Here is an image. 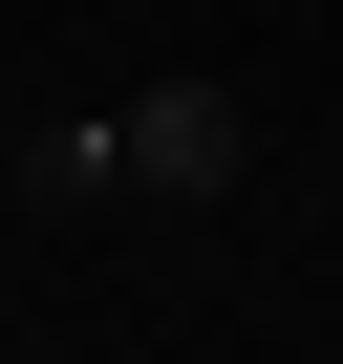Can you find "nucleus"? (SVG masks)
Returning a JSON list of instances; mask_svg holds the SVG:
<instances>
[{
    "instance_id": "nucleus-1",
    "label": "nucleus",
    "mask_w": 343,
    "mask_h": 364,
    "mask_svg": "<svg viewBox=\"0 0 343 364\" xmlns=\"http://www.w3.org/2000/svg\"><path fill=\"white\" fill-rule=\"evenodd\" d=\"M258 171V107L215 86V65H172V86H129V193H172V215H215Z\"/></svg>"
},
{
    "instance_id": "nucleus-2",
    "label": "nucleus",
    "mask_w": 343,
    "mask_h": 364,
    "mask_svg": "<svg viewBox=\"0 0 343 364\" xmlns=\"http://www.w3.org/2000/svg\"><path fill=\"white\" fill-rule=\"evenodd\" d=\"M22 193H43V215L129 193V107H65V129H22Z\"/></svg>"
}]
</instances>
